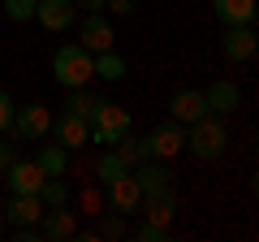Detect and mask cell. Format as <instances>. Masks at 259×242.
<instances>
[{"instance_id": "cell-10", "label": "cell", "mask_w": 259, "mask_h": 242, "mask_svg": "<svg viewBox=\"0 0 259 242\" xmlns=\"http://www.w3.org/2000/svg\"><path fill=\"white\" fill-rule=\"evenodd\" d=\"M255 48H259V39H255V30H250V26H225V39H221L225 61H250Z\"/></svg>"}, {"instance_id": "cell-21", "label": "cell", "mask_w": 259, "mask_h": 242, "mask_svg": "<svg viewBox=\"0 0 259 242\" xmlns=\"http://www.w3.org/2000/svg\"><path fill=\"white\" fill-rule=\"evenodd\" d=\"M125 173H130V165H125V160L117 156V151L100 156V165H95V177H100L104 186H108V182H117V177H125Z\"/></svg>"}, {"instance_id": "cell-24", "label": "cell", "mask_w": 259, "mask_h": 242, "mask_svg": "<svg viewBox=\"0 0 259 242\" xmlns=\"http://www.w3.org/2000/svg\"><path fill=\"white\" fill-rule=\"evenodd\" d=\"M5 18L9 22H30L35 18V0H5Z\"/></svg>"}, {"instance_id": "cell-6", "label": "cell", "mask_w": 259, "mask_h": 242, "mask_svg": "<svg viewBox=\"0 0 259 242\" xmlns=\"http://www.w3.org/2000/svg\"><path fill=\"white\" fill-rule=\"evenodd\" d=\"M52 134L65 151H78L91 143V121L78 117V112H61V121H52Z\"/></svg>"}, {"instance_id": "cell-16", "label": "cell", "mask_w": 259, "mask_h": 242, "mask_svg": "<svg viewBox=\"0 0 259 242\" xmlns=\"http://www.w3.org/2000/svg\"><path fill=\"white\" fill-rule=\"evenodd\" d=\"M108 195H112V208H117V212H134V208L143 204V190H139V182H134V173L108 182Z\"/></svg>"}, {"instance_id": "cell-3", "label": "cell", "mask_w": 259, "mask_h": 242, "mask_svg": "<svg viewBox=\"0 0 259 242\" xmlns=\"http://www.w3.org/2000/svg\"><path fill=\"white\" fill-rule=\"evenodd\" d=\"M130 134V108H121V104L112 100H100L91 112V143H104V147H112V143H121Z\"/></svg>"}, {"instance_id": "cell-22", "label": "cell", "mask_w": 259, "mask_h": 242, "mask_svg": "<svg viewBox=\"0 0 259 242\" xmlns=\"http://www.w3.org/2000/svg\"><path fill=\"white\" fill-rule=\"evenodd\" d=\"M39 199H44V208H56L69 199V186H65V177H44V186H39Z\"/></svg>"}, {"instance_id": "cell-2", "label": "cell", "mask_w": 259, "mask_h": 242, "mask_svg": "<svg viewBox=\"0 0 259 242\" xmlns=\"http://www.w3.org/2000/svg\"><path fill=\"white\" fill-rule=\"evenodd\" d=\"M186 147L194 151V160H221L229 147V134H225V117H199L190 121V134H186Z\"/></svg>"}, {"instance_id": "cell-20", "label": "cell", "mask_w": 259, "mask_h": 242, "mask_svg": "<svg viewBox=\"0 0 259 242\" xmlns=\"http://www.w3.org/2000/svg\"><path fill=\"white\" fill-rule=\"evenodd\" d=\"M95 78H104V83H121L125 78V56L112 52V48H104V52H95Z\"/></svg>"}, {"instance_id": "cell-15", "label": "cell", "mask_w": 259, "mask_h": 242, "mask_svg": "<svg viewBox=\"0 0 259 242\" xmlns=\"http://www.w3.org/2000/svg\"><path fill=\"white\" fill-rule=\"evenodd\" d=\"M134 182H139V190H143V195H156V190H168V186H173V173H168V169L160 165L156 156H151V160H143V165H139Z\"/></svg>"}, {"instance_id": "cell-1", "label": "cell", "mask_w": 259, "mask_h": 242, "mask_svg": "<svg viewBox=\"0 0 259 242\" xmlns=\"http://www.w3.org/2000/svg\"><path fill=\"white\" fill-rule=\"evenodd\" d=\"M95 52H87L82 44H61L56 48V56H52V74H56V83L65 87V91H74V87H87L95 78Z\"/></svg>"}, {"instance_id": "cell-27", "label": "cell", "mask_w": 259, "mask_h": 242, "mask_svg": "<svg viewBox=\"0 0 259 242\" xmlns=\"http://www.w3.org/2000/svg\"><path fill=\"white\" fill-rule=\"evenodd\" d=\"M139 238H143V242H164V225H151V221H147V225L139 229Z\"/></svg>"}, {"instance_id": "cell-9", "label": "cell", "mask_w": 259, "mask_h": 242, "mask_svg": "<svg viewBox=\"0 0 259 242\" xmlns=\"http://www.w3.org/2000/svg\"><path fill=\"white\" fill-rule=\"evenodd\" d=\"M44 229H39V238H48V242H65V238H74L78 233V221H74V212H65V204H56V208H44Z\"/></svg>"}, {"instance_id": "cell-29", "label": "cell", "mask_w": 259, "mask_h": 242, "mask_svg": "<svg viewBox=\"0 0 259 242\" xmlns=\"http://www.w3.org/2000/svg\"><path fill=\"white\" fill-rule=\"evenodd\" d=\"M78 9H87V13H95V9H104V5H108V0H74Z\"/></svg>"}, {"instance_id": "cell-18", "label": "cell", "mask_w": 259, "mask_h": 242, "mask_svg": "<svg viewBox=\"0 0 259 242\" xmlns=\"http://www.w3.org/2000/svg\"><path fill=\"white\" fill-rule=\"evenodd\" d=\"M9 212L13 225H39V216H44V199L39 195H13V204L5 208Z\"/></svg>"}, {"instance_id": "cell-14", "label": "cell", "mask_w": 259, "mask_h": 242, "mask_svg": "<svg viewBox=\"0 0 259 242\" xmlns=\"http://www.w3.org/2000/svg\"><path fill=\"white\" fill-rule=\"evenodd\" d=\"M212 13L221 26H250L255 22V0H212Z\"/></svg>"}, {"instance_id": "cell-5", "label": "cell", "mask_w": 259, "mask_h": 242, "mask_svg": "<svg viewBox=\"0 0 259 242\" xmlns=\"http://www.w3.org/2000/svg\"><path fill=\"white\" fill-rule=\"evenodd\" d=\"M5 182H9L13 195H39V186H44V169H39L35 160H18V156H13L9 165H5Z\"/></svg>"}, {"instance_id": "cell-30", "label": "cell", "mask_w": 259, "mask_h": 242, "mask_svg": "<svg viewBox=\"0 0 259 242\" xmlns=\"http://www.w3.org/2000/svg\"><path fill=\"white\" fill-rule=\"evenodd\" d=\"M9 160H13V147H9V143H0V169L9 165Z\"/></svg>"}, {"instance_id": "cell-26", "label": "cell", "mask_w": 259, "mask_h": 242, "mask_svg": "<svg viewBox=\"0 0 259 242\" xmlns=\"http://www.w3.org/2000/svg\"><path fill=\"white\" fill-rule=\"evenodd\" d=\"M13 108H18V104H13V95H9V91H0V134L13 126Z\"/></svg>"}, {"instance_id": "cell-7", "label": "cell", "mask_w": 259, "mask_h": 242, "mask_svg": "<svg viewBox=\"0 0 259 242\" xmlns=\"http://www.w3.org/2000/svg\"><path fill=\"white\" fill-rule=\"evenodd\" d=\"M22 139H44L52 130V117H48V104H26V108H13V126Z\"/></svg>"}, {"instance_id": "cell-17", "label": "cell", "mask_w": 259, "mask_h": 242, "mask_svg": "<svg viewBox=\"0 0 259 242\" xmlns=\"http://www.w3.org/2000/svg\"><path fill=\"white\" fill-rule=\"evenodd\" d=\"M143 204H147V221H151V225H164V229H168V221H173V212H177L173 186H168V190H156V195H143Z\"/></svg>"}, {"instance_id": "cell-25", "label": "cell", "mask_w": 259, "mask_h": 242, "mask_svg": "<svg viewBox=\"0 0 259 242\" xmlns=\"http://www.w3.org/2000/svg\"><path fill=\"white\" fill-rule=\"evenodd\" d=\"M100 238H108V242L125 238V221H121V216H104V225H100Z\"/></svg>"}, {"instance_id": "cell-13", "label": "cell", "mask_w": 259, "mask_h": 242, "mask_svg": "<svg viewBox=\"0 0 259 242\" xmlns=\"http://www.w3.org/2000/svg\"><path fill=\"white\" fill-rule=\"evenodd\" d=\"M203 100H207V112H212V117H233V108H238L242 95H238V87H233V83H225V78H221V83H212L203 91Z\"/></svg>"}, {"instance_id": "cell-4", "label": "cell", "mask_w": 259, "mask_h": 242, "mask_svg": "<svg viewBox=\"0 0 259 242\" xmlns=\"http://www.w3.org/2000/svg\"><path fill=\"white\" fill-rule=\"evenodd\" d=\"M35 18H39L44 30L61 35V30H69L78 22V5L74 0H35Z\"/></svg>"}, {"instance_id": "cell-8", "label": "cell", "mask_w": 259, "mask_h": 242, "mask_svg": "<svg viewBox=\"0 0 259 242\" xmlns=\"http://www.w3.org/2000/svg\"><path fill=\"white\" fill-rule=\"evenodd\" d=\"M78 35H82L78 44H82L87 52H104V48H112V39H117V35H112V22L104 18L100 9H95V13H87V18H82Z\"/></svg>"}, {"instance_id": "cell-28", "label": "cell", "mask_w": 259, "mask_h": 242, "mask_svg": "<svg viewBox=\"0 0 259 242\" xmlns=\"http://www.w3.org/2000/svg\"><path fill=\"white\" fill-rule=\"evenodd\" d=\"M108 5H112L117 13H134V9H139V0H108Z\"/></svg>"}, {"instance_id": "cell-11", "label": "cell", "mask_w": 259, "mask_h": 242, "mask_svg": "<svg viewBox=\"0 0 259 242\" xmlns=\"http://www.w3.org/2000/svg\"><path fill=\"white\" fill-rule=\"evenodd\" d=\"M168 112H173V121H199V117H207V100L194 87H177L173 100H168Z\"/></svg>"}, {"instance_id": "cell-23", "label": "cell", "mask_w": 259, "mask_h": 242, "mask_svg": "<svg viewBox=\"0 0 259 242\" xmlns=\"http://www.w3.org/2000/svg\"><path fill=\"white\" fill-rule=\"evenodd\" d=\"M95 95H87V87H74V91H69V104H65V112H78V117H87L91 121V112H95Z\"/></svg>"}, {"instance_id": "cell-19", "label": "cell", "mask_w": 259, "mask_h": 242, "mask_svg": "<svg viewBox=\"0 0 259 242\" xmlns=\"http://www.w3.org/2000/svg\"><path fill=\"white\" fill-rule=\"evenodd\" d=\"M35 165L44 169V177H65V165H69V151L61 147V143H44L35 156Z\"/></svg>"}, {"instance_id": "cell-12", "label": "cell", "mask_w": 259, "mask_h": 242, "mask_svg": "<svg viewBox=\"0 0 259 242\" xmlns=\"http://www.w3.org/2000/svg\"><path fill=\"white\" fill-rule=\"evenodd\" d=\"M147 143H151V156L156 160H168V156H177V151L186 147V130L177 121H168V126H156V130L147 134Z\"/></svg>"}]
</instances>
